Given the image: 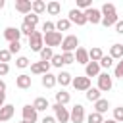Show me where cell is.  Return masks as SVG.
Returning <instances> with one entry per match:
<instances>
[{
  "label": "cell",
  "mask_w": 123,
  "mask_h": 123,
  "mask_svg": "<svg viewBox=\"0 0 123 123\" xmlns=\"http://www.w3.org/2000/svg\"><path fill=\"white\" fill-rule=\"evenodd\" d=\"M100 12H102V25H104V27H111V25H115V23L119 21L117 12H115V6H113V4L106 2V4L100 8Z\"/></svg>",
  "instance_id": "6da1fadb"
},
{
  "label": "cell",
  "mask_w": 123,
  "mask_h": 123,
  "mask_svg": "<svg viewBox=\"0 0 123 123\" xmlns=\"http://www.w3.org/2000/svg\"><path fill=\"white\" fill-rule=\"evenodd\" d=\"M29 48H31L33 52H38V54H40V50L44 48V33H42V31H35V33L29 37Z\"/></svg>",
  "instance_id": "7a4b0ae2"
},
{
  "label": "cell",
  "mask_w": 123,
  "mask_h": 123,
  "mask_svg": "<svg viewBox=\"0 0 123 123\" xmlns=\"http://www.w3.org/2000/svg\"><path fill=\"white\" fill-rule=\"evenodd\" d=\"M77 48H79V38H77L75 35H65L63 40H62V54H63V52L75 54Z\"/></svg>",
  "instance_id": "3957f363"
},
{
  "label": "cell",
  "mask_w": 123,
  "mask_h": 123,
  "mask_svg": "<svg viewBox=\"0 0 123 123\" xmlns=\"http://www.w3.org/2000/svg\"><path fill=\"white\" fill-rule=\"evenodd\" d=\"M86 119V113H85V106L83 104H75L69 111V121L71 123H83Z\"/></svg>",
  "instance_id": "277c9868"
},
{
  "label": "cell",
  "mask_w": 123,
  "mask_h": 123,
  "mask_svg": "<svg viewBox=\"0 0 123 123\" xmlns=\"http://www.w3.org/2000/svg\"><path fill=\"white\" fill-rule=\"evenodd\" d=\"M96 79H98V90L100 92H110L113 88V77H110V73H100Z\"/></svg>",
  "instance_id": "5b68a950"
},
{
  "label": "cell",
  "mask_w": 123,
  "mask_h": 123,
  "mask_svg": "<svg viewBox=\"0 0 123 123\" xmlns=\"http://www.w3.org/2000/svg\"><path fill=\"white\" fill-rule=\"evenodd\" d=\"M67 19H69L71 23L79 25V27H83V25H86V23H88V21H86V15H85V12H81V10H77V8L69 10V15H67Z\"/></svg>",
  "instance_id": "8992f818"
},
{
  "label": "cell",
  "mask_w": 123,
  "mask_h": 123,
  "mask_svg": "<svg viewBox=\"0 0 123 123\" xmlns=\"http://www.w3.org/2000/svg\"><path fill=\"white\" fill-rule=\"evenodd\" d=\"M73 88L75 90H79V92H86L88 88H90V79L86 77V75H77V77H73Z\"/></svg>",
  "instance_id": "52a82bcc"
},
{
  "label": "cell",
  "mask_w": 123,
  "mask_h": 123,
  "mask_svg": "<svg viewBox=\"0 0 123 123\" xmlns=\"http://www.w3.org/2000/svg\"><path fill=\"white\" fill-rule=\"evenodd\" d=\"M21 115H23V121H27V123H37V119H38V111L31 104H25L21 108Z\"/></svg>",
  "instance_id": "ba28073f"
},
{
  "label": "cell",
  "mask_w": 123,
  "mask_h": 123,
  "mask_svg": "<svg viewBox=\"0 0 123 123\" xmlns=\"http://www.w3.org/2000/svg\"><path fill=\"white\" fill-rule=\"evenodd\" d=\"M52 110H54V117H56V121H60V123H67V121H69V110H67L65 106H62V104H54Z\"/></svg>",
  "instance_id": "9c48e42d"
},
{
  "label": "cell",
  "mask_w": 123,
  "mask_h": 123,
  "mask_svg": "<svg viewBox=\"0 0 123 123\" xmlns=\"http://www.w3.org/2000/svg\"><path fill=\"white\" fill-rule=\"evenodd\" d=\"M62 40H63V37H62V33H58V31L44 35V46H48V48H54V46H62Z\"/></svg>",
  "instance_id": "30bf717a"
},
{
  "label": "cell",
  "mask_w": 123,
  "mask_h": 123,
  "mask_svg": "<svg viewBox=\"0 0 123 123\" xmlns=\"http://www.w3.org/2000/svg\"><path fill=\"white\" fill-rule=\"evenodd\" d=\"M50 67H52L50 62H35V63H31V73L33 75H46V73H50Z\"/></svg>",
  "instance_id": "8fae6325"
},
{
  "label": "cell",
  "mask_w": 123,
  "mask_h": 123,
  "mask_svg": "<svg viewBox=\"0 0 123 123\" xmlns=\"http://www.w3.org/2000/svg\"><path fill=\"white\" fill-rule=\"evenodd\" d=\"M85 15H86V21L92 23V25L102 23V12H100L98 8H88V10L85 12Z\"/></svg>",
  "instance_id": "7c38bea8"
},
{
  "label": "cell",
  "mask_w": 123,
  "mask_h": 123,
  "mask_svg": "<svg viewBox=\"0 0 123 123\" xmlns=\"http://www.w3.org/2000/svg\"><path fill=\"white\" fill-rule=\"evenodd\" d=\"M31 83H33V79H31V75H27V73H21V75L15 77V86L21 88V90L31 88Z\"/></svg>",
  "instance_id": "4fadbf2b"
},
{
  "label": "cell",
  "mask_w": 123,
  "mask_h": 123,
  "mask_svg": "<svg viewBox=\"0 0 123 123\" xmlns=\"http://www.w3.org/2000/svg\"><path fill=\"white\" fill-rule=\"evenodd\" d=\"M100 62H88L86 65H85V75L90 79V77H98L100 75Z\"/></svg>",
  "instance_id": "5bb4252c"
},
{
  "label": "cell",
  "mask_w": 123,
  "mask_h": 123,
  "mask_svg": "<svg viewBox=\"0 0 123 123\" xmlns=\"http://www.w3.org/2000/svg\"><path fill=\"white\" fill-rule=\"evenodd\" d=\"M15 10H17L19 13L27 15V13L33 12V2H31V0H15Z\"/></svg>",
  "instance_id": "9a60e30c"
},
{
  "label": "cell",
  "mask_w": 123,
  "mask_h": 123,
  "mask_svg": "<svg viewBox=\"0 0 123 123\" xmlns=\"http://www.w3.org/2000/svg\"><path fill=\"white\" fill-rule=\"evenodd\" d=\"M19 37H21V31H19L17 27H6V29H4V38H6L8 42L19 40Z\"/></svg>",
  "instance_id": "2e32d148"
},
{
  "label": "cell",
  "mask_w": 123,
  "mask_h": 123,
  "mask_svg": "<svg viewBox=\"0 0 123 123\" xmlns=\"http://www.w3.org/2000/svg\"><path fill=\"white\" fill-rule=\"evenodd\" d=\"M13 113H15V108H13L12 104H6V106H2V108H0V123H4V121H10V119L13 117Z\"/></svg>",
  "instance_id": "e0dca14e"
},
{
  "label": "cell",
  "mask_w": 123,
  "mask_h": 123,
  "mask_svg": "<svg viewBox=\"0 0 123 123\" xmlns=\"http://www.w3.org/2000/svg\"><path fill=\"white\" fill-rule=\"evenodd\" d=\"M75 62L81 63V65H86V63L90 62V58H88V50L83 48V46H79L77 52H75Z\"/></svg>",
  "instance_id": "ac0fdd59"
},
{
  "label": "cell",
  "mask_w": 123,
  "mask_h": 123,
  "mask_svg": "<svg viewBox=\"0 0 123 123\" xmlns=\"http://www.w3.org/2000/svg\"><path fill=\"white\" fill-rule=\"evenodd\" d=\"M56 79H58V85H62V86H67V85L73 83V77H71L69 71H60L56 75Z\"/></svg>",
  "instance_id": "d6986e66"
},
{
  "label": "cell",
  "mask_w": 123,
  "mask_h": 123,
  "mask_svg": "<svg viewBox=\"0 0 123 123\" xmlns=\"http://www.w3.org/2000/svg\"><path fill=\"white\" fill-rule=\"evenodd\" d=\"M40 83H42V86H44V88H52V86H56V85H58V79H56V75L46 73V75H42Z\"/></svg>",
  "instance_id": "ffe728a7"
},
{
  "label": "cell",
  "mask_w": 123,
  "mask_h": 123,
  "mask_svg": "<svg viewBox=\"0 0 123 123\" xmlns=\"http://www.w3.org/2000/svg\"><path fill=\"white\" fill-rule=\"evenodd\" d=\"M85 96H86L88 102H98V100L102 98V92L98 90V86H90V88L85 92Z\"/></svg>",
  "instance_id": "44dd1931"
},
{
  "label": "cell",
  "mask_w": 123,
  "mask_h": 123,
  "mask_svg": "<svg viewBox=\"0 0 123 123\" xmlns=\"http://www.w3.org/2000/svg\"><path fill=\"white\" fill-rule=\"evenodd\" d=\"M33 106H35V110H37V111H46V110L50 108V102H48L44 96H38V98H35Z\"/></svg>",
  "instance_id": "7402d4cb"
},
{
  "label": "cell",
  "mask_w": 123,
  "mask_h": 123,
  "mask_svg": "<svg viewBox=\"0 0 123 123\" xmlns=\"http://www.w3.org/2000/svg\"><path fill=\"white\" fill-rule=\"evenodd\" d=\"M110 56H111L113 60H121V58H123V44H119V42L111 44V46H110Z\"/></svg>",
  "instance_id": "603a6c76"
},
{
  "label": "cell",
  "mask_w": 123,
  "mask_h": 123,
  "mask_svg": "<svg viewBox=\"0 0 123 123\" xmlns=\"http://www.w3.org/2000/svg\"><path fill=\"white\" fill-rule=\"evenodd\" d=\"M46 12H48L50 15H58V13L62 12V4H60L58 0H50V2L46 4Z\"/></svg>",
  "instance_id": "cb8c5ba5"
},
{
  "label": "cell",
  "mask_w": 123,
  "mask_h": 123,
  "mask_svg": "<svg viewBox=\"0 0 123 123\" xmlns=\"http://www.w3.org/2000/svg\"><path fill=\"white\" fill-rule=\"evenodd\" d=\"M108 110H110V102H108L106 98H100L98 102H94V111H98V113L104 115Z\"/></svg>",
  "instance_id": "d4e9b609"
},
{
  "label": "cell",
  "mask_w": 123,
  "mask_h": 123,
  "mask_svg": "<svg viewBox=\"0 0 123 123\" xmlns=\"http://www.w3.org/2000/svg\"><path fill=\"white\" fill-rule=\"evenodd\" d=\"M69 100H71V96H69V92L67 90H60V92H56V104H62V106H65V104H69Z\"/></svg>",
  "instance_id": "484cf974"
},
{
  "label": "cell",
  "mask_w": 123,
  "mask_h": 123,
  "mask_svg": "<svg viewBox=\"0 0 123 123\" xmlns=\"http://www.w3.org/2000/svg\"><path fill=\"white\" fill-rule=\"evenodd\" d=\"M88 58H90V62H100V60L104 58V52H102V48H98V46L90 48V50H88Z\"/></svg>",
  "instance_id": "4316f807"
},
{
  "label": "cell",
  "mask_w": 123,
  "mask_h": 123,
  "mask_svg": "<svg viewBox=\"0 0 123 123\" xmlns=\"http://www.w3.org/2000/svg\"><path fill=\"white\" fill-rule=\"evenodd\" d=\"M69 27H71V21H69L67 17H62V19L56 21V31H58V33H62V31H69Z\"/></svg>",
  "instance_id": "83f0119b"
},
{
  "label": "cell",
  "mask_w": 123,
  "mask_h": 123,
  "mask_svg": "<svg viewBox=\"0 0 123 123\" xmlns=\"http://www.w3.org/2000/svg\"><path fill=\"white\" fill-rule=\"evenodd\" d=\"M23 23H27V25H31V27H35V29H37V25H38V15L31 12V13L23 15Z\"/></svg>",
  "instance_id": "f1b7e54d"
},
{
  "label": "cell",
  "mask_w": 123,
  "mask_h": 123,
  "mask_svg": "<svg viewBox=\"0 0 123 123\" xmlns=\"http://www.w3.org/2000/svg\"><path fill=\"white\" fill-rule=\"evenodd\" d=\"M86 123H104V115L98 111H90L86 115Z\"/></svg>",
  "instance_id": "f546056e"
},
{
  "label": "cell",
  "mask_w": 123,
  "mask_h": 123,
  "mask_svg": "<svg viewBox=\"0 0 123 123\" xmlns=\"http://www.w3.org/2000/svg\"><path fill=\"white\" fill-rule=\"evenodd\" d=\"M42 12H46V2H42V0H33V13H42Z\"/></svg>",
  "instance_id": "4dcf8cb0"
},
{
  "label": "cell",
  "mask_w": 123,
  "mask_h": 123,
  "mask_svg": "<svg viewBox=\"0 0 123 123\" xmlns=\"http://www.w3.org/2000/svg\"><path fill=\"white\" fill-rule=\"evenodd\" d=\"M52 58H54V50L48 48V46H44V48L40 50V62H50Z\"/></svg>",
  "instance_id": "1f68e13d"
},
{
  "label": "cell",
  "mask_w": 123,
  "mask_h": 123,
  "mask_svg": "<svg viewBox=\"0 0 123 123\" xmlns=\"http://www.w3.org/2000/svg\"><path fill=\"white\" fill-rule=\"evenodd\" d=\"M19 31H21V35H25V37L29 38V37H31V35H33V33L37 31V29H35V27H31V25H27V23H21Z\"/></svg>",
  "instance_id": "d6a6232c"
},
{
  "label": "cell",
  "mask_w": 123,
  "mask_h": 123,
  "mask_svg": "<svg viewBox=\"0 0 123 123\" xmlns=\"http://www.w3.org/2000/svg\"><path fill=\"white\" fill-rule=\"evenodd\" d=\"M111 65H113V58H111L110 54H108V56L104 54V58L100 60V67H104V69H110Z\"/></svg>",
  "instance_id": "836d02e7"
},
{
  "label": "cell",
  "mask_w": 123,
  "mask_h": 123,
  "mask_svg": "<svg viewBox=\"0 0 123 123\" xmlns=\"http://www.w3.org/2000/svg\"><path fill=\"white\" fill-rule=\"evenodd\" d=\"M54 31H56V23H54V21H44V23H42V33H44V35L54 33Z\"/></svg>",
  "instance_id": "e575fe53"
},
{
  "label": "cell",
  "mask_w": 123,
  "mask_h": 123,
  "mask_svg": "<svg viewBox=\"0 0 123 123\" xmlns=\"http://www.w3.org/2000/svg\"><path fill=\"white\" fill-rule=\"evenodd\" d=\"M88 8H92V2H90V0H77V10L86 12Z\"/></svg>",
  "instance_id": "d590c367"
},
{
  "label": "cell",
  "mask_w": 123,
  "mask_h": 123,
  "mask_svg": "<svg viewBox=\"0 0 123 123\" xmlns=\"http://www.w3.org/2000/svg\"><path fill=\"white\" fill-rule=\"evenodd\" d=\"M15 65H17L19 69H25V67H29L31 63H29V58H25V56H19V58L15 60Z\"/></svg>",
  "instance_id": "8d00e7d4"
},
{
  "label": "cell",
  "mask_w": 123,
  "mask_h": 123,
  "mask_svg": "<svg viewBox=\"0 0 123 123\" xmlns=\"http://www.w3.org/2000/svg\"><path fill=\"white\" fill-rule=\"evenodd\" d=\"M10 58H12V52H10L8 48H2V50H0V63H8Z\"/></svg>",
  "instance_id": "74e56055"
},
{
  "label": "cell",
  "mask_w": 123,
  "mask_h": 123,
  "mask_svg": "<svg viewBox=\"0 0 123 123\" xmlns=\"http://www.w3.org/2000/svg\"><path fill=\"white\" fill-rule=\"evenodd\" d=\"M113 119H115L117 123H123V106L113 108Z\"/></svg>",
  "instance_id": "f35d334b"
},
{
  "label": "cell",
  "mask_w": 123,
  "mask_h": 123,
  "mask_svg": "<svg viewBox=\"0 0 123 123\" xmlns=\"http://www.w3.org/2000/svg\"><path fill=\"white\" fill-rule=\"evenodd\" d=\"M62 58H63V63H65V65L75 63V54H71V52H63V54H62Z\"/></svg>",
  "instance_id": "ab89813d"
},
{
  "label": "cell",
  "mask_w": 123,
  "mask_h": 123,
  "mask_svg": "<svg viewBox=\"0 0 123 123\" xmlns=\"http://www.w3.org/2000/svg\"><path fill=\"white\" fill-rule=\"evenodd\" d=\"M50 63H52L54 67H62V65H63V58H62V54H54V58L50 60Z\"/></svg>",
  "instance_id": "60d3db41"
},
{
  "label": "cell",
  "mask_w": 123,
  "mask_h": 123,
  "mask_svg": "<svg viewBox=\"0 0 123 123\" xmlns=\"http://www.w3.org/2000/svg\"><path fill=\"white\" fill-rule=\"evenodd\" d=\"M8 50H10L12 54H17V52L21 50V42H19V40H15V42H10V46H8Z\"/></svg>",
  "instance_id": "b9f144b4"
},
{
  "label": "cell",
  "mask_w": 123,
  "mask_h": 123,
  "mask_svg": "<svg viewBox=\"0 0 123 123\" xmlns=\"http://www.w3.org/2000/svg\"><path fill=\"white\" fill-rule=\"evenodd\" d=\"M113 77L123 79V63H121V62H117V65H115V69H113Z\"/></svg>",
  "instance_id": "7bdbcfd3"
},
{
  "label": "cell",
  "mask_w": 123,
  "mask_h": 123,
  "mask_svg": "<svg viewBox=\"0 0 123 123\" xmlns=\"http://www.w3.org/2000/svg\"><path fill=\"white\" fill-rule=\"evenodd\" d=\"M8 73H10V65L8 63H0V77H4Z\"/></svg>",
  "instance_id": "ee69618b"
},
{
  "label": "cell",
  "mask_w": 123,
  "mask_h": 123,
  "mask_svg": "<svg viewBox=\"0 0 123 123\" xmlns=\"http://www.w3.org/2000/svg\"><path fill=\"white\" fill-rule=\"evenodd\" d=\"M40 123H58V121H56V117H54V115H44Z\"/></svg>",
  "instance_id": "f6af8a7d"
},
{
  "label": "cell",
  "mask_w": 123,
  "mask_h": 123,
  "mask_svg": "<svg viewBox=\"0 0 123 123\" xmlns=\"http://www.w3.org/2000/svg\"><path fill=\"white\" fill-rule=\"evenodd\" d=\"M115 33H119V35H123V21L119 19L117 23H115Z\"/></svg>",
  "instance_id": "bcb514c9"
},
{
  "label": "cell",
  "mask_w": 123,
  "mask_h": 123,
  "mask_svg": "<svg viewBox=\"0 0 123 123\" xmlns=\"http://www.w3.org/2000/svg\"><path fill=\"white\" fill-rule=\"evenodd\" d=\"M6 106V92H0V108Z\"/></svg>",
  "instance_id": "7dc6e473"
},
{
  "label": "cell",
  "mask_w": 123,
  "mask_h": 123,
  "mask_svg": "<svg viewBox=\"0 0 123 123\" xmlns=\"http://www.w3.org/2000/svg\"><path fill=\"white\" fill-rule=\"evenodd\" d=\"M0 92H6V83L0 79Z\"/></svg>",
  "instance_id": "c3c4849f"
},
{
  "label": "cell",
  "mask_w": 123,
  "mask_h": 123,
  "mask_svg": "<svg viewBox=\"0 0 123 123\" xmlns=\"http://www.w3.org/2000/svg\"><path fill=\"white\" fill-rule=\"evenodd\" d=\"M104 123H117V121H115V119L111 117V119H104Z\"/></svg>",
  "instance_id": "681fc988"
},
{
  "label": "cell",
  "mask_w": 123,
  "mask_h": 123,
  "mask_svg": "<svg viewBox=\"0 0 123 123\" xmlns=\"http://www.w3.org/2000/svg\"><path fill=\"white\" fill-rule=\"evenodd\" d=\"M4 4H6V2H4V0H0V10L4 8Z\"/></svg>",
  "instance_id": "f907efd6"
},
{
  "label": "cell",
  "mask_w": 123,
  "mask_h": 123,
  "mask_svg": "<svg viewBox=\"0 0 123 123\" xmlns=\"http://www.w3.org/2000/svg\"><path fill=\"white\" fill-rule=\"evenodd\" d=\"M19 123H27V121H23V119H21V121H19Z\"/></svg>",
  "instance_id": "816d5d0a"
},
{
  "label": "cell",
  "mask_w": 123,
  "mask_h": 123,
  "mask_svg": "<svg viewBox=\"0 0 123 123\" xmlns=\"http://www.w3.org/2000/svg\"><path fill=\"white\" fill-rule=\"evenodd\" d=\"M119 62H121V63H123V58H121V60H119Z\"/></svg>",
  "instance_id": "f5cc1de1"
},
{
  "label": "cell",
  "mask_w": 123,
  "mask_h": 123,
  "mask_svg": "<svg viewBox=\"0 0 123 123\" xmlns=\"http://www.w3.org/2000/svg\"><path fill=\"white\" fill-rule=\"evenodd\" d=\"M0 50H2V48H0Z\"/></svg>",
  "instance_id": "db71d44e"
}]
</instances>
